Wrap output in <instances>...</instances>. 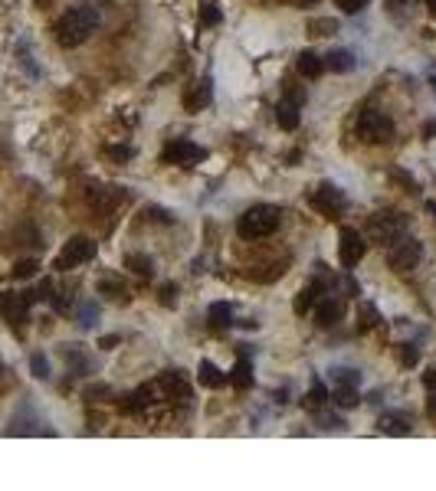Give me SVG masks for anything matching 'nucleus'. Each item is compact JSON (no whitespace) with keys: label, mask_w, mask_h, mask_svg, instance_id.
Segmentation results:
<instances>
[{"label":"nucleus","mask_w":436,"mask_h":491,"mask_svg":"<svg viewBox=\"0 0 436 491\" xmlns=\"http://www.w3.org/2000/svg\"><path fill=\"white\" fill-rule=\"evenodd\" d=\"M423 383H427V387H430V390H433V387H436V367H430V370H427V373H423Z\"/></svg>","instance_id":"38"},{"label":"nucleus","mask_w":436,"mask_h":491,"mask_svg":"<svg viewBox=\"0 0 436 491\" xmlns=\"http://www.w3.org/2000/svg\"><path fill=\"white\" fill-rule=\"evenodd\" d=\"M377 321H381V318H377V308L374 305H364V321H361V328H374Z\"/></svg>","instance_id":"34"},{"label":"nucleus","mask_w":436,"mask_h":491,"mask_svg":"<svg viewBox=\"0 0 436 491\" xmlns=\"http://www.w3.org/2000/svg\"><path fill=\"white\" fill-rule=\"evenodd\" d=\"M197 377H200V383L210 390H220L223 383L230 380V373H223L220 367H214L210 360H200V367H197Z\"/></svg>","instance_id":"17"},{"label":"nucleus","mask_w":436,"mask_h":491,"mask_svg":"<svg viewBox=\"0 0 436 491\" xmlns=\"http://www.w3.org/2000/svg\"><path fill=\"white\" fill-rule=\"evenodd\" d=\"M276 121L283 131H295L299 128V99H283L276 105Z\"/></svg>","instance_id":"14"},{"label":"nucleus","mask_w":436,"mask_h":491,"mask_svg":"<svg viewBox=\"0 0 436 491\" xmlns=\"http://www.w3.org/2000/svg\"><path fill=\"white\" fill-rule=\"evenodd\" d=\"M295 69H299V72H302L305 79H318L322 72H325V60H322L318 53L305 50V53H299V60H295Z\"/></svg>","instance_id":"16"},{"label":"nucleus","mask_w":436,"mask_h":491,"mask_svg":"<svg viewBox=\"0 0 436 491\" xmlns=\"http://www.w3.org/2000/svg\"><path fill=\"white\" fill-rule=\"evenodd\" d=\"M328 399H332V393H328V390H325V383H312V393H308L305 407L312 409V413H318V409L325 407Z\"/></svg>","instance_id":"24"},{"label":"nucleus","mask_w":436,"mask_h":491,"mask_svg":"<svg viewBox=\"0 0 436 491\" xmlns=\"http://www.w3.org/2000/svg\"><path fill=\"white\" fill-rule=\"evenodd\" d=\"M423 138H436V121H427V125H423Z\"/></svg>","instance_id":"40"},{"label":"nucleus","mask_w":436,"mask_h":491,"mask_svg":"<svg viewBox=\"0 0 436 491\" xmlns=\"http://www.w3.org/2000/svg\"><path fill=\"white\" fill-rule=\"evenodd\" d=\"M230 383L236 390L253 387V360H249V357H240V360H236V367L230 370Z\"/></svg>","instance_id":"19"},{"label":"nucleus","mask_w":436,"mask_h":491,"mask_svg":"<svg viewBox=\"0 0 436 491\" xmlns=\"http://www.w3.org/2000/svg\"><path fill=\"white\" fill-rule=\"evenodd\" d=\"M427 413H430V416H433V419H436V393H433V397L427 399Z\"/></svg>","instance_id":"41"},{"label":"nucleus","mask_w":436,"mask_h":491,"mask_svg":"<svg viewBox=\"0 0 436 491\" xmlns=\"http://www.w3.org/2000/svg\"><path fill=\"white\" fill-rule=\"evenodd\" d=\"M334 383H358V373L354 370H334Z\"/></svg>","instance_id":"36"},{"label":"nucleus","mask_w":436,"mask_h":491,"mask_svg":"<svg viewBox=\"0 0 436 491\" xmlns=\"http://www.w3.org/2000/svg\"><path fill=\"white\" fill-rule=\"evenodd\" d=\"M420 255H423V246L410 236V233H403L397 236L391 246H387V265L393 272H410L413 265L420 263Z\"/></svg>","instance_id":"4"},{"label":"nucleus","mask_w":436,"mask_h":491,"mask_svg":"<svg viewBox=\"0 0 436 491\" xmlns=\"http://www.w3.org/2000/svg\"><path fill=\"white\" fill-rule=\"evenodd\" d=\"M427 213H430V216H433V220H436V204H427Z\"/></svg>","instance_id":"43"},{"label":"nucleus","mask_w":436,"mask_h":491,"mask_svg":"<svg viewBox=\"0 0 436 491\" xmlns=\"http://www.w3.org/2000/svg\"><path fill=\"white\" fill-rule=\"evenodd\" d=\"M89 259H95V243L89 236H72L66 246H62V253L56 255L53 269H56V272H69V269H76V265L89 263Z\"/></svg>","instance_id":"6"},{"label":"nucleus","mask_w":436,"mask_h":491,"mask_svg":"<svg viewBox=\"0 0 436 491\" xmlns=\"http://www.w3.org/2000/svg\"><path fill=\"white\" fill-rule=\"evenodd\" d=\"M204 105H210V79L194 82L187 89V95H184V109H187V111H200Z\"/></svg>","instance_id":"15"},{"label":"nucleus","mask_w":436,"mask_h":491,"mask_svg":"<svg viewBox=\"0 0 436 491\" xmlns=\"http://www.w3.org/2000/svg\"><path fill=\"white\" fill-rule=\"evenodd\" d=\"M332 399L342 409H354V407H358V399H361L358 397V383H334Z\"/></svg>","instance_id":"18"},{"label":"nucleus","mask_w":436,"mask_h":491,"mask_svg":"<svg viewBox=\"0 0 436 491\" xmlns=\"http://www.w3.org/2000/svg\"><path fill=\"white\" fill-rule=\"evenodd\" d=\"M207 318H210L214 328H230V324H233V308L227 305V302H214L210 311H207Z\"/></svg>","instance_id":"22"},{"label":"nucleus","mask_w":436,"mask_h":491,"mask_svg":"<svg viewBox=\"0 0 436 491\" xmlns=\"http://www.w3.org/2000/svg\"><path fill=\"white\" fill-rule=\"evenodd\" d=\"M207 158V151L200 148V144L187 141V138H178V141H171L168 148H164L161 161L164 164H178V167H194V164H200Z\"/></svg>","instance_id":"8"},{"label":"nucleus","mask_w":436,"mask_h":491,"mask_svg":"<svg viewBox=\"0 0 436 491\" xmlns=\"http://www.w3.org/2000/svg\"><path fill=\"white\" fill-rule=\"evenodd\" d=\"M427 10H430V17L436 20V0H427Z\"/></svg>","instance_id":"42"},{"label":"nucleus","mask_w":436,"mask_h":491,"mask_svg":"<svg viewBox=\"0 0 436 491\" xmlns=\"http://www.w3.org/2000/svg\"><path fill=\"white\" fill-rule=\"evenodd\" d=\"M391 177L397 180V184H403L407 190H417V180H413L410 174H403V170H391Z\"/></svg>","instance_id":"33"},{"label":"nucleus","mask_w":436,"mask_h":491,"mask_svg":"<svg viewBox=\"0 0 436 491\" xmlns=\"http://www.w3.org/2000/svg\"><path fill=\"white\" fill-rule=\"evenodd\" d=\"M30 367H33V373L40 377V380H46V377H50V364H46V357H43V354H33Z\"/></svg>","instance_id":"30"},{"label":"nucleus","mask_w":436,"mask_h":491,"mask_svg":"<svg viewBox=\"0 0 436 491\" xmlns=\"http://www.w3.org/2000/svg\"><path fill=\"white\" fill-rule=\"evenodd\" d=\"M334 4H338L344 13H358V10L368 7V0H334Z\"/></svg>","instance_id":"32"},{"label":"nucleus","mask_w":436,"mask_h":491,"mask_svg":"<svg viewBox=\"0 0 436 491\" xmlns=\"http://www.w3.org/2000/svg\"><path fill=\"white\" fill-rule=\"evenodd\" d=\"M145 213H151V220H158V223H171V220H174L171 213H164V210H158V206H148V210H145Z\"/></svg>","instance_id":"37"},{"label":"nucleus","mask_w":436,"mask_h":491,"mask_svg":"<svg viewBox=\"0 0 436 491\" xmlns=\"http://www.w3.org/2000/svg\"><path fill=\"white\" fill-rule=\"evenodd\" d=\"M158 295H161V305L164 308L178 305V285H171V282H168V285H161V292H158Z\"/></svg>","instance_id":"28"},{"label":"nucleus","mask_w":436,"mask_h":491,"mask_svg":"<svg viewBox=\"0 0 436 491\" xmlns=\"http://www.w3.org/2000/svg\"><path fill=\"white\" fill-rule=\"evenodd\" d=\"M318 282H312V285H305V288H299V295H295V314H305V311H312L315 308V298H318Z\"/></svg>","instance_id":"21"},{"label":"nucleus","mask_w":436,"mask_h":491,"mask_svg":"<svg viewBox=\"0 0 436 491\" xmlns=\"http://www.w3.org/2000/svg\"><path fill=\"white\" fill-rule=\"evenodd\" d=\"M125 265H129L135 275H145V279H151V275H154V263L148 259V255H141V253L125 255Z\"/></svg>","instance_id":"23"},{"label":"nucleus","mask_w":436,"mask_h":491,"mask_svg":"<svg viewBox=\"0 0 436 491\" xmlns=\"http://www.w3.org/2000/svg\"><path fill=\"white\" fill-rule=\"evenodd\" d=\"M377 429L387 432V436H410L413 419L407 413H384L377 419Z\"/></svg>","instance_id":"12"},{"label":"nucleus","mask_w":436,"mask_h":491,"mask_svg":"<svg viewBox=\"0 0 436 491\" xmlns=\"http://www.w3.org/2000/svg\"><path fill=\"white\" fill-rule=\"evenodd\" d=\"M354 53H348V50H332L325 56V69H332V72H351L354 69Z\"/></svg>","instance_id":"20"},{"label":"nucleus","mask_w":436,"mask_h":491,"mask_svg":"<svg viewBox=\"0 0 436 491\" xmlns=\"http://www.w3.org/2000/svg\"><path fill=\"white\" fill-rule=\"evenodd\" d=\"M102 292H111V298H121V302H129V288H125V285H115V282H102Z\"/></svg>","instance_id":"31"},{"label":"nucleus","mask_w":436,"mask_h":491,"mask_svg":"<svg viewBox=\"0 0 436 491\" xmlns=\"http://www.w3.org/2000/svg\"><path fill=\"white\" fill-rule=\"evenodd\" d=\"M420 360V351L413 348V344H400V364L403 367H413Z\"/></svg>","instance_id":"29"},{"label":"nucleus","mask_w":436,"mask_h":491,"mask_svg":"<svg viewBox=\"0 0 436 491\" xmlns=\"http://www.w3.org/2000/svg\"><path fill=\"white\" fill-rule=\"evenodd\" d=\"M95 26H99V10L92 4H79V7H69L56 26H53V33H56V43L72 50L79 43H86L89 36L95 33Z\"/></svg>","instance_id":"1"},{"label":"nucleus","mask_w":436,"mask_h":491,"mask_svg":"<svg viewBox=\"0 0 436 491\" xmlns=\"http://www.w3.org/2000/svg\"><path fill=\"white\" fill-rule=\"evenodd\" d=\"M92 318H99V311H95L92 305H86L82 314H79V324H82V328H92Z\"/></svg>","instance_id":"35"},{"label":"nucleus","mask_w":436,"mask_h":491,"mask_svg":"<svg viewBox=\"0 0 436 491\" xmlns=\"http://www.w3.org/2000/svg\"><path fill=\"white\" fill-rule=\"evenodd\" d=\"M308 33L332 36V33H338V23H334L332 17H312V20H308Z\"/></svg>","instance_id":"25"},{"label":"nucleus","mask_w":436,"mask_h":491,"mask_svg":"<svg viewBox=\"0 0 436 491\" xmlns=\"http://www.w3.org/2000/svg\"><path fill=\"white\" fill-rule=\"evenodd\" d=\"M364 253H368L364 233H358L354 226H342V233H338V259H342L344 269H354L364 259Z\"/></svg>","instance_id":"7"},{"label":"nucleus","mask_w":436,"mask_h":491,"mask_svg":"<svg viewBox=\"0 0 436 491\" xmlns=\"http://www.w3.org/2000/svg\"><path fill=\"white\" fill-rule=\"evenodd\" d=\"M0 311H4V318L10 324H23L26 311H30V295H23V292H7V295L0 298Z\"/></svg>","instance_id":"10"},{"label":"nucleus","mask_w":436,"mask_h":491,"mask_svg":"<svg viewBox=\"0 0 436 491\" xmlns=\"http://www.w3.org/2000/svg\"><path fill=\"white\" fill-rule=\"evenodd\" d=\"M279 223H283V210L279 206L256 204V206H249V210H243V216L236 220V233L243 239H266L279 229Z\"/></svg>","instance_id":"2"},{"label":"nucleus","mask_w":436,"mask_h":491,"mask_svg":"<svg viewBox=\"0 0 436 491\" xmlns=\"http://www.w3.org/2000/svg\"><path fill=\"white\" fill-rule=\"evenodd\" d=\"M342 314H344V305L338 302V298H322L318 302V308H315V321H318V328H332V324H338L342 321Z\"/></svg>","instance_id":"11"},{"label":"nucleus","mask_w":436,"mask_h":491,"mask_svg":"<svg viewBox=\"0 0 436 491\" xmlns=\"http://www.w3.org/2000/svg\"><path fill=\"white\" fill-rule=\"evenodd\" d=\"M36 269H40V265H36L33 259H23V263L13 265V275H17V279H30V275H36Z\"/></svg>","instance_id":"27"},{"label":"nucleus","mask_w":436,"mask_h":491,"mask_svg":"<svg viewBox=\"0 0 436 491\" xmlns=\"http://www.w3.org/2000/svg\"><path fill=\"white\" fill-rule=\"evenodd\" d=\"M407 233V220H403L400 213L393 210H384V213H374L368 220V236L374 239V243L381 246H391L397 236H403Z\"/></svg>","instance_id":"5"},{"label":"nucleus","mask_w":436,"mask_h":491,"mask_svg":"<svg viewBox=\"0 0 436 491\" xmlns=\"http://www.w3.org/2000/svg\"><path fill=\"white\" fill-rule=\"evenodd\" d=\"M111 158H131V148H111Z\"/></svg>","instance_id":"39"},{"label":"nucleus","mask_w":436,"mask_h":491,"mask_svg":"<svg viewBox=\"0 0 436 491\" xmlns=\"http://www.w3.org/2000/svg\"><path fill=\"white\" fill-rule=\"evenodd\" d=\"M220 7H217L214 0H204V4H200V26H217L220 23Z\"/></svg>","instance_id":"26"},{"label":"nucleus","mask_w":436,"mask_h":491,"mask_svg":"<svg viewBox=\"0 0 436 491\" xmlns=\"http://www.w3.org/2000/svg\"><path fill=\"white\" fill-rule=\"evenodd\" d=\"M121 187H89V204L95 210H111V206L121 200Z\"/></svg>","instance_id":"13"},{"label":"nucleus","mask_w":436,"mask_h":491,"mask_svg":"<svg viewBox=\"0 0 436 491\" xmlns=\"http://www.w3.org/2000/svg\"><path fill=\"white\" fill-rule=\"evenodd\" d=\"M312 206H315L322 216H338V213H344L348 200H344V194L334 184H322L315 194H312Z\"/></svg>","instance_id":"9"},{"label":"nucleus","mask_w":436,"mask_h":491,"mask_svg":"<svg viewBox=\"0 0 436 491\" xmlns=\"http://www.w3.org/2000/svg\"><path fill=\"white\" fill-rule=\"evenodd\" d=\"M354 131H358L361 141H368V144H381V141H391L393 135V121L387 118L384 111H377V109H364L358 115V125H354Z\"/></svg>","instance_id":"3"}]
</instances>
